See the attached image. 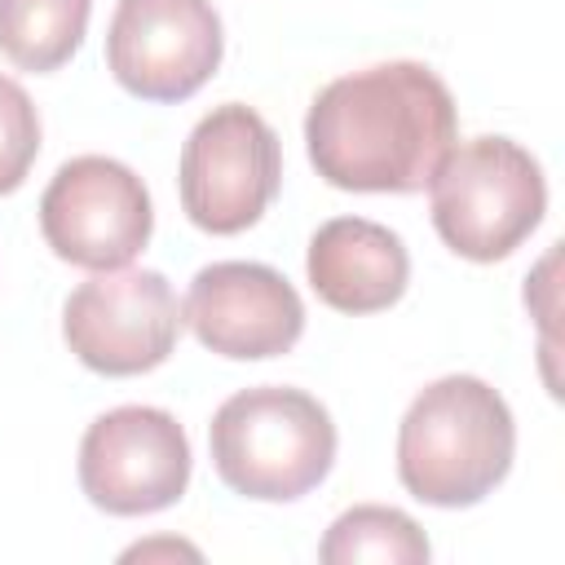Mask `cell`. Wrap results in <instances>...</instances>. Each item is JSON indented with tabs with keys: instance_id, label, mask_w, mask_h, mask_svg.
<instances>
[{
	"instance_id": "obj_11",
	"label": "cell",
	"mask_w": 565,
	"mask_h": 565,
	"mask_svg": "<svg viewBox=\"0 0 565 565\" xmlns=\"http://www.w3.org/2000/svg\"><path fill=\"white\" fill-rule=\"evenodd\" d=\"M305 274L322 305L340 313H380L402 300L411 256L388 225L366 216H331L309 238Z\"/></svg>"
},
{
	"instance_id": "obj_9",
	"label": "cell",
	"mask_w": 565,
	"mask_h": 565,
	"mask_svg": "<svg viewBox=\"0 0 565 565\" xmlns=\"http://www.w3.org/2000/svg\"><path fill=\"white\" fill-rule=\"evenodd\" d=\"M212 0H119L106 31L110 75L141 102H185L221 66Z\"/></svg>"
},
{
	"instance_id": "obj_5",
	"label": "cell",
	"mask_w": 565,
	"mask_h": 565,
	"mask_svg": "<svg viewBox=\"0 0 565 565\" xmlns=\"http://www.w3.org/2000/svg\"><path fill=\"white\" fill-rule=\"evenodd\" d=\"M181 207L207 234H243L282 185V146L260 110L225 102L181 146Z\"/></svg>"
},
{
	"instance_id": "obj_7",
	"label": "cell",
	"mask_w": 565,
	"mask_h": 565,
	"mask_svg": "<svg viewBox=\"0 0 565 565\" xmlns=\"http://www.w3.org/2000/svg\"><path fill=\"white\" fill-rule=\"evenodd\" d=\"M62 335L88 371L141 375L177 349L181 305L159 269H106L66 296Z\"/></svg>"
},
{
	"instance_id": "obj_13",
	"label": "cell",
	"mask_w": 565,
	"mask_h": 565,
	"mask_svg": "<svg viewBox=\"0 0 565 565\" xmlns=\"http://www.w3.org/2000/svg\"><path fill=\"white\" fill-rule=\"evenodd\" d=\"M318 556L327 565H358V561L419 565V561H428V539L402 508L358 503L331 521V530L318 543Z\"/></svg>"
},
{
	"instance_id": "obj_4",
	"label": "cell",
	"mask_w": 565,
	"mask_h": 565,
	"mask_svg": "<svg viewBox=\"0 0 565 565\" xmlns=\"http://www.w3.org/2000/svg\"><path fill=\"white\" fill-rule=\"evenodd\" d=\"M433 225L463 260H503L547 212V181L539 159L512 137H472L446 150L428 177Z\"/></svg>"
},
{
	"instance_id": "obj_6",
	"label": "cell",
	"mask_w": 565,
	"mask_h": 565,
	"mask_svg": "<svg viewBox=\"0 0 565 565\" xmlns=\"http://www.w3.org/2000/svg\"><path fill=\"white\" fill-rule=\"evenodd\" d=\"M154 230L146 181L110 154L66 159L40 194V234L66 265L124 269Z\"/></svg>"
},
{
	"instance_id": "obj_1",
	"label": "cell",
	"mask_w": 565,
	"mask_h": 565,
	"mask_svg": "<svg viewBox=\"0 0 565 565\" xmlns=\"http://www.w3.org/2000/svg\"><path fill=\"white\" fill-rule=\"evenodd\" d=\"M455 132V97L424 62H380L340 75L305 115L309 163L327 185L358 194L424 190Z\"/></svg>"
},
{
	"instance_id": "obj_12",
	"label": "cell",
	"mask_w": 565,
	"mask_h": 565,
	"mask_svg": "<svg viewBox=\"0 0 565 565\" xmlns=\"http://www.w3.org/2000/svg\"><path fill=\"white\" fill-rule=\"evenodd\" d=\"M93 0H0V53L22 71H57L88 31Z\"/></svg>"
},
{
	"instance_id": "obj_15",
	"label": "cell",
	"mask_w": 565,
	"mask_h": 565,
	"mask_svg": "<svg viewBox=\"0 0 565 565\" xmlns=\"http://www.w3.org/2000/svg\"><path fill=\"white\" fill-rule=\"evenodd\" d=\"M154 552H190V556H199V552H194V547H185V543H141V547H128V552H124V561H137V556L146 561V556H154Z\"/></svg>"
},
{
	"instance_id": "obj_10",
	"label": "cell",
	"mask_w": 565,
	"mask_h": 565,
	"mask_svg": "<svg viewBox=\"0 0 565 565\" xmlns=\"http://www.w3.org/2000/svg\"><path fill=\"white\" fill-rule=\"evenodd\" d=\"M181 322L203 349L238 362L287 353L305 331L300 291L260 260H212L194 274Z\"/></svg>"
},
{
	"instance_id": "obj_3",
	"label": "cell",
	"mask_w": 565,
	"mask_h": 565,
	"mask_svg": "<svg viewBox=\"0 0 565 565\" xmlns=\"http://www.w3.org/2000/svg\"><path fill=\"white\" fill-rule=\"evenodd\" d=\"M216 477L260 503L309 494L335 463V424L318 397L287 384H256L225 397L207 424Z\"/></svg>"
},
{
	"instance_id": "obj_14",
	"label": "cell",
	"mask_w": 565,
	"mask_h": 565,
	"mask_svg": "<svg viewBox=\"0 0 565 565\" xmlns=\"http://www.w3.org/2000/svg\"><path fill=\"white\" fill-rule=\"evenodd\" d=\"M40 154V115L26 88L0 75V194H13Z\"/></svg>"
},
{
	"instance_id": "obj_8",
	"label": "cell",
	"mask_w": 565,
	"mask_h": 565,
	"mask_svg": "<svg viewBox=\"0 0 565 565\" xmlns=\"http://www.w3.org/2000/svg\"><path fill=\"white\" fill-rule=\"evenodd\" d=\"M190 486V437L163 406H115L84 428L79 490L110 516L172 508Z\"/></svg>"
},
{
	"instance_id": "obj_2",
	"label": "cell",
	"mask_w": 565,
	"mask_h": 565,
	"mask_svg": "<svg viewBox=\"0 0 565 565\" xmlns=\"http://www.w3.org/2000/svg\"><path fill=\"white\" fill-rule=\"evenodd\" d=\"M516 424L499 388L441 375L415 393L397 424V481L433 508L481 503L512 468Z\"/></svg>"
}]
</instances>
